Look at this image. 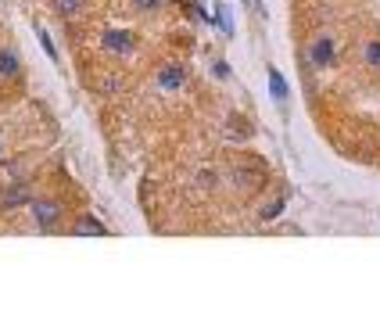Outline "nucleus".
Returning <instances> with one entry per match:
<instances>
[{"mask_svg":"<svg viewBox=\"0 0 380 330\" xmlns=\"http://www.w3.org/2000/svg\"><path fill=\"white\" fill-rule=\"evenodd\" d=\"M33 219L40 230H58V219H61L58 201H33Z\"/></svg>","mask_w":380,"mask_h":330,"instance_id":"1","label":"nucleus"},{"mask_svg":"<svg viewBox=\"0 0 380 330\" xmlns=\"http://www.w3.org/2000/svg\"><path fill=\"white\" fill-rule=\"evenodd\" d=\"M309 58H312L316 69H327L330 61H334V36H320V40H316L312 51H309Z\"/></svg>","mask_w":380,"mask_h":330,"instance_id":"2","label":"nucleus"},{"mask_svg":"<svg viewBox=\"0 0 380 330\" xmlns=\"http://www.w3.org/2000/svg\"><path fill=\"white\" fill-rule=\"evenodd\" d=\"M104 51H115V54H130L133 51V36L130 33H119V29H112V33H104Z\"/></svg>","mask_w":380,"mask_h":330,"instance_id":"3","label":"nucleus"},{"mask_svg":"<svg viewBox=\"0 0 380 330\" xmlns=\"http://www.w3.org/2000/svg\"><path fill=\"white\" fill-rule=\"evenodd\" d=\"M183 76H187L183 65H165V69L158 72V87H162V90H180V87H183Z\"/></svg>","mask_w":380,"mask_h":330,"instance_id":"4","label":"nucleus"},{"mask_svg":"<svg viewBox=\"0 0 380 330\" xmlns=\"http://www.w3.org/2000/svg\"><path fill=\"white\" fill-rule=\"evenodd\" d=\"M72 234H76V237H104L108 230H104V223H97L94 216H83V219L72 226Z\"/></svg>","mask_w":380,"mask_h":330,"instance_id":"5","label":"nucleus"},{"mask_svg":"<svg viewBox=\"0 0 380 330\" xmlns=\"http://www.w3.org/2000/svg\"><path fill=\"white\" fill-rule=\"evenodd\" d=\"M15 205H29L26 183H11V187H8V194H4V209H15Z\"/></svg>","mask_w":380,"mask_h":330,"instance_id":"6","label":"nucleus"},{"mask_svg":"<svg viewBox=\"0 0 380 330\" xmlns=\"http://www.w3.org/2000/svg\"><path fill=\"white\" fill-rule=\"evenodd\" d=\"M269 90H273V97H287V82H284V76L277 72V69H269Z\"/></svg>","mask_w":380,"mask_h":330,"instance_id":"7","label":"nucleus"},{"mask_svg":"<svg viewBox=\"0 0 380 330\" xmlns=\"http://www.w3.org/2000/svg\"><path fill=\"white\" fill-rule=\"evenodd\" d=\"M18 72V58L11 51H0V76H15Z\"/></svg>","mask_w":380,"mask_h":330,"instance_id":"8","label":"nucleus"},{"mask_svg":"<svg viewBox=\"0 0 380 330\" xmlns=\"http://www.w3.org/2000/svg\"><path fill=\"white\" fill-rule=\"evenodd\" d=\"M54 4V11H61V15H76L79 8H83V0H51Z\"/></svg>","mask_w":380,"mask_h":330,"instance_id":"9","label":"nucleus"},{"mask_svg":"<svg viewBox=\"0 0 380 330\" xmlns=\"http://www.w3.org/2000/svg\"><path fill=\"white\" fill-rule=\"evenodd\" d=\"M366 65L370 69H380V40H373V44L366 47Z\"/></svg>","mask_w":380,"mask_h":330,"instance_id":"10","label":"nucleus"},{"mask_svg":"<svg viewBox=\"0 0 380 330\" xmlns=\"http://www.w3.org/2000/svg\"><path fill=\"white\" fill-rule=\"evenodd\" d=\"M280 212H284V201H269L266 209H262V223H273Z\"/></svg>","mask_w":380,"mask_h":330,"instance_id":"11","label":"nucleus"},{"mask_svg":"<svg viewBox=\"0 0 380 330\" xmlns=\"http://www.w3.org/2000/svg\"><path fill=\"white\" fill-rule=\"evenodd\" d=\"M216 22L223 26V33H234V22H230V15H226V8H219V15H216Z\"/></svg>","mask_w":380,"mask_h":330,"instance_id":"12","label":"nucleus"},{"mask_svg":"<svg viewBox=\"0 0 380 330\" xmlns=\"http://www.w3.org/2000/svg\"><path fill=\"white\" fill-rule=\"evenodd\" d=\"M40 44H44V51H47L51 58H58V51H54V44H51V36H47L44 29H40Z\"/></svg>","mask_w":380,"mask_h":330,"instance_id":"13","label":"nucleus"},{"mask_svg":"<svg viewBox=\"0 0 380 330\" xmlns=\"http://www.w3.org/2000/svg\"><path fill=\"white\" fill-rule=\"evenodd\" d=\"M133 4H137L140 11H155V8L162 4V0H133Z\"/></svg>","mask_w":380,"mask_h":330,"instance_id":"14","label":"nucleus"},{"mask_svg":"<svg viewBox=\"0 0 380 330\" xmlns=\"http://www.w3.org/2000/svg\"><path fill=\"white\" fill-rule=\"evenodd\" d=\"M212 72H216L219 79H226V76H230V65H226V61H216V69H212Z\"/></svg>","mask_w":380,"mask_h":330,"instance_id":"15","label":"nucleus"},{"mask_svg":"<svg viewBox=\"0 0 380 330\" xmlns=\"http://www.w3.org/2000/svg\"><path fill=\"white\" fill-rule=\"evenodd\" d=\"M244 4H251V8H255V11H262V0H244Z\"/></svg>","mask_w":380,"mask_h":330,"instance_id":"16","label":"nucleus"}]
</instances>
